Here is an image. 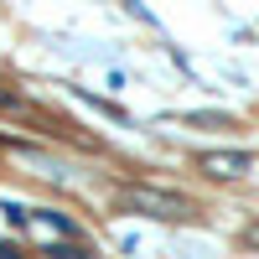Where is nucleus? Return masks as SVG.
<instances>
[{
	"label": "nucleus",
	"mask_w": 259,
	"mask_h": 259,
	"mask_svg": "<svg viewBox=\"0 0 259 259\" xmlns=\"http://www.w3.org/2000/svg\"><path fill=\"white\" fill-rule=\"evenodd\" d=\"M197 166L207 171V177H223L228 182V177H244V171L254 166V156H249V150H212V156H202Z\"/></svg>",
	"instance_id": "f257e3e1"
},
{
	"label": "nucleus",
	"mask_w": 259,
	"mask_h": 259,
	"mask_svg": "<svg viewBox=\"0 0 259 259\" xmlns=\"http://www.w3.org/2000/svg\"><path fill=\"white\" fill-rule=\"evenodd\" d=\"M130 202L145 207L150 218H182V212H187L182 197H166V192H150V187H135V192H130Z\"/></svg>",
	"instance_id": "f03ea898"
},
{
	"label": "nucleus",
	"mask_w": 259,
	"mask_h": 259,
	"mask_svg": "<svg viewBox=\"0 0 259 259\" xmlns=\"http://www.w3.org/2000/svg\"><path fill=\"white\" fill-rule=\"evenodd\" d=\"M0 259H21V249L16 244H0Z\"/></svg>",
	"instance_id": "7ed1b4c3"
},
{
	"label": "nucleus",
	"mask_w": 259,
	"mask_h": 259,
	"mask_svg": "<svg viewBox=\"0 0 259 259\" xmlns=\"http://www.w3.org/2000/svg\"><path fill=\"white\" fill-rule=\"evenodd\" d=\"M249 244H259V223H254V228H249Z\"/></svg>",
	"instance_id": "20e7f679"
}]
</instances>
